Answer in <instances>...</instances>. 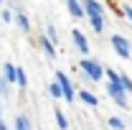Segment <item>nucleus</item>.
<instances>
[{
	"instance_id": "nucleus-1",
	"label": "nucleus",
	"mask_w": 132,
	"mask_h": 130,
	"mask_svg": "<svg viewBox=\"0 0 132 130\" xmlns=\"http://www.w3.org/2000/svg\"><path fill=\"white\" fill-rule=\"evenodd\" d=\"M112 46H114V51L122 56V59H127L132 54V46H130V41L125 38V36H112Z\"/></svg>"
},
{
	"instance_id": "nucleus-2",
	"label": "nucleus",
	"mask_w": 132,
	"mask_h": 130,
	"mask_svg": "<svg viewBox=\"0 0 132 130\" xmlns=\"http://www.w3.org/2000/svg\"><path fill=\"white\" fill-rule=\"evenodd\" d=\"M109 95H112V99H114L119 107H127V99H125V89H122V84L119 82H109Z\"/></svg>"
},
{
	"instance_id": "nucleus-3",
	"label": "nucleus",
	"mask_w": 132,
	"mask_h": 130,
	"mask_svg": "<svg viewBox=\"0 0 132 130\" xmlns=\"http://www.w3.org/2000/svg\"><path fill=\"white\" fill-rule=\"evenodd\" d=\"M56 82H59V87H61V95L66 99H74V89H71V82L66 77L64 71H56Z\"/></svg>"
},
{
	"instance_id": "nucleus-4",
	"label": "nucleus",
	"mask_w": 132,
	"mask_h": 130,
	"mask_svg": "<svg viewBox=\"0 0 132 130\" xmlns=\"http://www.w3.org/2000/svg\"><path fill=\"white\" fill-rule=\"evenodd\" d=\"M81 69L86 71V77H89V79H94V82H99V79H102V66H99V64H94V61L84 59V61H81Z\"/></svg>"
},
{
	"instance_id": "nucleus-5",
	"label": "nucleus",
	"mask_w": 132,
	"mask_h": 130,
	"mask_svg": "<svg viewBox=\"0 0 132 130\" xmlns=\"http://www.w3.org/2000/svg\"><path fill=\"white\" fill-rule=\"evenodd\" d=\"M84 10H86V16H89V18H102V13H104L97 0H84Z\"/></svg>"
},
{
	"instance_id": "nucleus-6",
	"label": "nucleus",
	"mask_w": 132,
	"mask_h": 130,
	"mask_svg": "<svg viewBox=\"0 0 132 130\" xmlns=\"http://www.w3.org/2000/svg\"><path fill=\"white\" fill-rule=\"evenodd\" d=\"M71 36H74V44L79 46V51H81L84 56H86V54H89V41L84 38V33L79 31V28H74V31H71Z\"/></svg>"
},
{
	"instance_id": "nucleus-7",
	"label": "nucleus",
	"mask_w": 132,
	"mask_h": 130,
	"mask_svg": "<svg viewBox=\"0 0 132 130\" xmlns=\"http://www.w3.org/2000/svg\"><path fill=\"white\" fill-rule=\"evenodd\" d=\"M66 5H69V13H71L74 18H81L84 16V8L76 3V0H66Z\"/></svg>"
},
{
	"instance_id": "nucleus-8",
	"label": "nucleus",
	"mask_w": 132,
	"mask_h": 130,
	"mask_svg": "<svg viewBox=\"0 0 132 130\" xmlns=\"http://www.w3.org/2000/svg\"><path fill=\"white\" fill-rule=\"evenodd\" d=\"M79 97H81V102H86V105H92V107H97V105H99V99L94 97L92 92H86V89H84V92H79Z\"/></svg>"
},
{
	"instance_id": "nucleus-9",
	"label": "nucleus",
	"mask_w": 132,
	"mask_h": 130,
	"mask_svg": "<svg viewBox=\"0 0 132 130\" xmlns=\"http://www.w3.org/2000/svg\"><path fill=\"white\" fill-rule=\"evenodd\" d=\"M53 115H56V122H59V128H61V130H69V120H66V115H64V112H59V110H56Z\"/></svg>"
},
{
	"instance_id": "nucleus-10",
	"label": "nucleus",
	"mask_w": 132,
	"mask_h": 130,
	"mask_svg": "<svg viewBox=\"0 0 132 130\" xmlns=\"http://www.w3.org/2000/svg\"><path fill=\"white\" fill-rule=\"evenodd\" d=\"M15 82L20 84V87L28 84V79H26V69H18V66H15Z\"/></svg>"
},
{
	"instance_id": "nucleus-11",
	"label": "nucleus",
	"mask_w": 132,
	"mask_h": 130,
	"mask_svg": "<svg viewBox=\"0 0 132 130\" xmlns=\"http://www.w3.org/2000/svg\"><path fill=\"white\" fill-rule=\"evenodd\" d=\"M43 51H46V56H48V59H53V56H56V51H53V44H51V41H46V38H43Z\"/></svg>"
},
{
	"instance_id": "nucleus-12",
	"label": "nucleus",
	"mask_w": 132,
	"mask_h": 130,
	"mask_svg": "<svg viewBox=\"0 0 132 130\" xmlns=\"http://www.w3.org/2000/svg\"><path fill=\"white\" fill-rule=\"evenodd\" d=\"M18 26H20V28H23V31H28V28H31V23H28V18H26V16H23V13H18Z\"/></svg>"
},
{
	"instance_id": "nucleus-13",
	"label": "nucleus",
	"mask_w": 132,
	"mask_h": 130,
	"mask_svg": "<svg viewBox=\"0 0 132 130\" xmlns=\"http://www.w3.org/2000/svg\"><path fill=\"white\" fill-rule=\"evenodd\" d=\"M48 95H51V97H61V87H59V82L48 87Z\"/></svg>"
},
{
	"instance_id": "nucleus-14",
	"label": "nucleus",
	"mask_w": 132,
	"mask_h": 130,
	"mask_svg": "<svg viewBox=\"0 0 132 130\" xmlns=\"http://www.w3.org/2000/svg\"><path fill=\"white\" fill-rule=\"evenodd\" d=\"M15 130H28V120H26V117H18L15 120Z\"/></svg>"
},
{
	"instance_id": "nucleus-15",
	"label": "nucleus",
	"mask_w": 132,
	"mask_h": 130,
	"mask_svg": "<svg viewBox=\"0 0 132 130\" xmlns=\"http://www.w3.org/2000/svg\"><path fill=\"white\" fill-rule=\"evenodd\" d=\"M5 77L8 79H15V66L13 64H5Z\"/></svg>"
},
{
	"instance_id": "nucleus-16",
	"label": "nucleus",
	"mask_w": 132,
	"mask_h": 130,
	"mask_svg": "<svg viewBox=\"0 0 132 130\" xmlns=\"http://www.w3.org/2000/svg\"><path fill=\"white\" fill-rule=\"evenodd\" d=\"M109 125H112V128H117V130H125L122 120H117V117H112V120H109Z\"/></svg>"
},
{
	"instance_id": "nucleus-17",
	"label": "nucleus",
	"mask_w": 132,
	"mask_h": 130,
	"mask_svg": "<svg viewBox=\"0 0 132 130\" xmlns=\"http://www.w3.org/2000/svg\"><path fill=\"white\" fill-rule=\"evenodd\" d=\"M107 77H109L112 82H119V74H117L114 69H107Z\"/></svg>"
},
{
	"instance_id": "nucleus-18",
	"label": "nucleus",
	"mask_w": 132,
	"mask_h": 130,
	"mask_svg": "<svg viewBox=\"0 0 132 130\" xmlns=\"http://www.w3.org/2000/svg\"><path fill=\"white\" fill-rule=\"evenodd\" d=\"M92 26H94V31H102V18H92Z\"/></svg>"
},
{
	"instance_id": "nucleus-19",
	"label": "nucleus",
	"mask_w": 132,
	"mask_h": 130,
	"mask_svg": "<svg viewBox=\"0 0 132 130\" xmlns=\"http://www.w3.org/2000/svg\"><path fill=\"white\" fill-rule=\"evenodd\" d=\"M125 13H127V18L132 20V8H125Z\"/></svg>"
},
{
	"instance_id": "nucleus-20",
	"label": "nucleus",
	"mask_w": 132,
	"mask_h": 130,
	"mask_svg": "<svg viewBox=\"0 0 132 130\" xmlns=\"http://www.w3.org/2000/svg\"><path fill=\"white\" fill-rule=\"evenodd\" d=\"M0 92H3V84H0Z\"/></svg>"
}]
</instances>
